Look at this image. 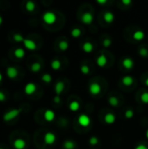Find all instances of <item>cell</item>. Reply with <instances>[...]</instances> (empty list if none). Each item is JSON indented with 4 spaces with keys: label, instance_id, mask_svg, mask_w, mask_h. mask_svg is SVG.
Instances as JSON below:
<instances>
[{
    "label": "cell",
    "instance_id": "cell-1",
    "mask_svg": "<svg viewBox=\"0 0 148 149\" xmlns=\"http://www.w3.org/2000/svg\"><path fill=\"white\" fill-rule=\"evenodd\" d=\"M43 20L47 24H53L57 20V16L53 11L47 10L43 14Z\"/></svg>",
    "mask_w": 148,
    "mask_h": 149
},
{
    "label": "cell",
    "instance_id": "cell-2",
    "mask_svg": "<svg viewBox=\"0 0 148 149\" xmlns=\"http://www.w3.org/2000/svg\"><path fill=\"white\" fill-rule=\"evenodd\" d=\"M22 109L21 108H18V109H12V110H10L8 111L6 113L3 114V119L4 121H10L11 120H13L14 118H16L17 116L19 115V113H21Z\"/></svg>",
    "mask_w": 148,
    "mask_h": 149
},
{
    "label": "cell",
    "instance_id": "cell-3",
    "mask_svg": "<svg viewBox=\"0 0 148 149\" xmlns=\"http://www.w3.org/2000/svg\"><path fill=\"white\" fill-rule=\"evenodd\" d=\"M78 121L82 127H88L91 124V119L87 114H80L78 118Z\"/></svg>",
    "mask_w": 148,
    "mask_h": 149
},
{
    "label": "cell",
    "instance_id": "cell-4",
    "mask_svg": "<svg viewBox=\"0 0 148 149\" xmlns=\"http://www.w3.org/2000/svg\"><path fill=\"white\" fill-rule=\"evenodd\" d=\"M44 141L46 145H52L56 141V135L51 132H48L44 134Z\"/></svg>",
    "mask_w": 148,
    "mask_h": 149
},
{
    "label": "cell",
    "instance_id": "cell-5",
    "mask_svg": "<svg viewBox=\"0 0 148 149\" xmlns=\"http://www.w3.org/2000/svg\"><path fill=\"white\" fill-rule=\"evenodd\" d=\"M100 92H101V86L99 83H92L89 86V93L92 95L93 96L98 95Z\"/></svg>",
    "mask_w": 148,
    "mask_h": 149
},
{
    "label": "cell",
    "instance_id": "cell-6",
    "mask_svg": "<svg viewBox=\"0 0 148 149\" xmlns=\"http://www.w3.org/2000/svg\"><path fill=\"white\" fill-rule=\"evenodd\" d=\"M81 20L85 24H91L93 21V15L91 12H85L82 15Z\"/></svg>",
    "mask_w": 148,
    "mask_h": 149
},
{
    "label": "cell",
    "instance_id": "cell-7",
    "mask_svg": "<svg viewBox=\"0 0 148 149\" xmlns=\"http://www.w3.org/2000/svg\"><path fill=\"white\" fill-rule=\"evenodd\" d=\"M36 90H37V86L32 82H30V83L26 84V86H24V93L27 95H31L32 93H35Z\"/></svg>",
    "mask_w": 148,
    "mask_h": 149
},
{
    "label": "cell",
    "instance_id": "cell-8",
    "mask_svg": "<svg viewBox=\"0 0 148 149\" xmlns=\"http://www.w3.org/2000/svg\"><path fill=\"white\" fill-rule=\"evenodd\" d=\"M24 46L28 49V50H31V51H34L37 49V45L36 43L31 40V39H29V38H24Z\"/></svg>",
    "mask_w": 148,
    "mask_h": 149
},
{
    "label": "cell",
    "instance_id": "cell-9",
    "mask_svg": "<svg viewBox=\"0 0 148 149\" xmlns=\"http://www.w3.org/2000/svg\"><path fill=\"white\" fill-rule=\"evenodd\" d=\"M6 73H7V76L10 79H14V78H16L17 76L18 71L15 66H9L7 68V70H6Z\"/></svg>",
    "mask_w": 148,
    "mask_h": 149
},
{
    "label": "cell",
    "instance_id": "cell-10",
    "mask_svg": "<svg viewBox=\"0 0 148 149\" xmlns=\"http://www.w3.org/2000/svg\"><path fill=\"white\" fill-rule=\"evenodd\" d=\"M55 116H56L55 113H54L52 110H51V109H47V110L44 112V120H45L46 121H48V122L53 121L54 119H55Z\"/></svg>",
    "mask_w": 148,
    "mask_h": 149
},
{
    "label": "cell",
    "instance_id": "cell-11",
    "mask_svg": "<svg viewBox=\"0 0 148 149\" xmlns=\"http://www.w3.org/2000/svg\"><path fill=\"white\" fill-rule=\"evenodd\" d=\"M122 63H123L124 67H125L126 69H127V70H131V69L134 66V61H133L131 58H129V57L125 58Z\"/></svg>",
    "mask_w": 148,
    "mask_h": 149
},
{
    "label": "cell",
    "instance_id": "cell-12",
    "mask_svg": "<svg viewBox=\"0 0 148 149\" xmlns=\"http://www.w3.org/2000/svg\"><path fill=\"white\" fill-rule=\"evenodd\" d=\"M104 19L106 22L107 23H113L115 19V16H114V13L113 11H110V10H106L105 13H104Z\"/></svg>",
    "mask_w": 148,
    "mask_h": 149
},
{
    "label": "cell",
    "instance_id": "cell-13",
    "mask_svg": "<svg viewBox=\"0 0 148 149\" xmlns=\"http://www.w3.org/2000/svg\"><path fill=\"white\" fill-rule=\"evenodd\" d=\"M26 146L25 141L23 139H17L13 142V147L15 149H24Z\"/></svg>",
    "mask_w": 148,
    "mask_h": 149
},
{
    "label": "cell",
    "instance_id": "cell-14",
    "mask_svg": "<svg viewBox=\"0 0 148 149\" xmlns=\"http://www.w3.org/2000/svg\"><path fill=\"white\" fill-rule=\"evenodd\" d=\"M133 37L134 40H136V41H141L145 38V32L142 30H137L133 33Z\"/></svg>",
    "mask_w": 148,
    "mask_h": 149
},
{
    "label": "cell",
    "instance_id": "cell-15",
    "mask_svg": "<svg viewBox=\"0 0 148 149\" xmlns=\"http://www.w3.org/2000/svg\"><path fill=\"white\" fill-rule=\"evenodd\" d=\"M96 63L99 67H104V66H106V65L107 63V58L105 55H100L97 58Z\"/></svg>",
    "mask_w": 148,
    "mask_h": 149
},
{
    "label": "cell",
    "instance_id": "cell-16",
    "mask_svg": "<svg viewBox=\"0 0 148 149\" xmlns=\"http://www.w3.org/2000/svg\"><path fill=\"white\" fill-rule=\"evenodd\" d=\"M115 120H116V117H115V115L113 113H108L106 114V116H105V121H106V124L112 125V124H113L115 122Z\"/></svg>",
    "mask_w": 148,
    "mask_h": 149
},
{
    "label": "cell",
    "instance_id": "cell-17",
    "mask_svg": "<svg viewBox=\"0 0 148 149\" xmlns=\"http://www.w3.org/2000/svg\"><path fill=\"white\" fill-rule=\"evenodd\" d=\"M65 88V84L62 81H58L55 85V93H57V95H60Z\"/></svg>",
    "mask_w": 148,
    "mask_h": 149
},
{
    "label": "cell",
    "instance_id": "cell-18",
    "mask_svg": "<svg viewBox=\"0 0 148 149\" xmlns=\"http://www.w3.org/2000/svg\"><path fill=\"white\" fill-rule=\"evenodd\" d=\"M82 49L86 53H90L93 51V45L91 42H85L83 46H82Z\"/></svg>",
    "mask_w": 148,
    "mask_h": 149
},
{
    "label": "cell",
    "instance_id": "cell-19",
    "mask_svg": "<svg viewBox=\"0 0 148 149\" xmlns=\"http://www.w3.org/2000/svg\"><path fill=\"white\" fill-rule=\"evenodd\" d=\"M122 83L125 85V86H131L133 83V78L130 75H126V76H124L122 78Z\"/></svg>",
    "mask_w": 148,
    "mask_h": 149
},
{
    "label": "cell",
    "instance_id": "cell-20",
    "mask_svg": "<svg viewBox=\"0 0 148 149\" xmlns=\"http://www.w3.org/2000/svg\"><path fill=\"white\" fill-rule=\"evenodd\" d=\"M79 107H80V105H79V101H77V100L72 101V102L70 103V105H69V108H70V110L72 111V112H77V111L79 109Z\"/></svg>",
    "mask_w": 148,
    "mask_h": 149
},
{
    "label": "cell",
    "instance_id": "cell-21",
    "mask_svg": "<svg viewBox=\"0 0 148 149\" xmlns=\"http://www.w3.org/2000/svg\"><path fill=\"white\" fill-rule=\"evenodd\" d=\"M64 148L65 149H74L76 148V144L73 141L71 140H66L64 142Z\"/></svg>",
    "mask_w": 148,
    "mask_h": 149
},
{
    "label": "cell",
    "instance_id": "cell-22",
    "mask_svg": "<svg viewBox=\"0 0 148 149\" xmlns=\"http://www.w3.org/2000/svg\"><path fill=\"white\" fill-rule=\"evenodd\" d=\"M51 68H52L53 70H55V71L59 70V69L61 68V62H60L58 59L55 58V59H53V60L51 61Z\"/></svg>",
    "mask_w": 148,
    "mask_h": 149
},
{
    "label": "cell",
    "instance_id": "cell-23",
    "mask_svg": "<svg viewBox=\"0 0 148 149\" xmlns=\"http://www.w3.org/2000/svg\"><path fill=\"white\" fill-rule=\"evenodd\" d=\"M24 54H25V52H24V50L22 49V48H17V49H16V50L14 51V55H15V57L17 58H24Z\"/></svg>",
    "mask_w": 148,
    "mask_h": 149
},
{
    "label": "cell",
    "instance_id": "cell-24",
    "mask_svg": "<svg viewBox=\"0 0 148 149\" xmlns=\"http://www.w3.org/2000/svg\"><path fill=\"white\" fill-rule=\"evenodd\" d=\"M108 103L112 106V107H118L119 106V100L117 97H114V96H111L109 99H108Z\"/></svg>",
    "mask_w": 148,
    "mask_h": 149
},
{
    "label": "cell",
    "instance_id": "cell-25",
    "mask_svg": "<svg viewBox=\"0 0 148 149\" xmlns=\"http://www.w3.org/2000/svg\"><path fill=\"white\" fill-rule=\"evenodd\" d=\"M36 4L33 1H27L25 4V8L28 11H33L35 10Z\"/></svg>",
    "mask_w": 148,
    "mask_h": 149
},
{
    "label": "cell",
    "instance_id": "cell-26",
    "mask_svg": "<svg viewBox=\"0 0 148 149\" xmlns=\"http://www.w3.org/2000/svg\"><path fill=\"white\" fill-rule=\"evenodd\" d=\"M31 70L33 72H38L41 70V64L38 63V62H35L31 65Z\"/></svg>",
    "mask_w": 148,
    "mask_h": 149
},
{
    "label": "cell",
    "instance_id": "cell-27",
    "mask_svg": "<svg viewBox=\"0 0 148 149\" xmlns=\"http://www.w3.org/2000/svg\"><path fill=\"white\" fill-rule=\"evenodd\" d=\"M71 34L73 38H79L81 36L82 34V31L79 28H73L71 31Z\"/></svg>",
    "mask_w": 148,
    "mask_h": 149
},
{
    "label": "cell",
    "instance_id": "cell-28",
    "mask_svg": "<svg viewBox=\"0 0 148 149\" xmlns=\"http://www.w3.org/2000/svg\"><path fill=\"white\" fill-rule=\"evenodd\" d=\"M58 47H59V49L61 50V51H66L68 48H69V43L67 42V41H65V40H63V41H61L60 43H59V45H58Z\"/></svg>",
    "mask_w": 148,
    "mask_h": 149
},
{
    "label": "cell",
    "instance_id": "cell-29",
    "mask_svg": "<svg viewBox=\"0 0 148 149\" xmlns=\"http://www.w3.org/2000/svg\"><path fill=\"white\" fill-rule=\"evenodd\" d=\"M51 79H52L51 75L49 74V73H44V74L42 76V80H43L44 82H45V83H50V82H51Z\"/></svg>",
    "mask_w": 148,
    "mask_h": 149
},
{
    "label": "cell",
    "instance_id": "cell-30",
    "mask_svg": "<svg viewBox=\"0 0 148 149\" xmlns=\"http://www.w3.org/2000/svg\"><path fill=\"white\" fill-rule=\"evenodd\" d=\"M80 71H81V72H82L83 74L86 75V74H88V73L90 72V68H89V66L86 65H82L80 66Z\"/></svg>",
    "mask_w": 148,
    "mask_h": 149
},
{
    "label": "cell",
    "instance_id": "cell-31",
    "mask_svg": "<svg viewBox=\"0 0 148 149\" xmlns=\"http://www.w3.org/2000/svg\"><path fill=\"white\" fill-rule=\"evenodd\" d=\"M13 39H14L16 42H17V43L24 42V37H23L21 34H19V33H17V34H15V35L13 36Z\"/></svg>",
    "mask_w": 148,
    "mask_h": 149
},
{
    "label": "cell",
    "instance_id": "cell-32",
    "mask_svg": "<svg viewBox=\"0 0 148 149\" xmlns=\"http://www.w3.org/2000/svg\"><path fill=\"white\" fill-rule=\"evenodd\" d=\"M98 143H99V139H98L96 136H92V137L89 139V144H90V145H92V146H96Z\"/></svg>",
    "mask_w": 148,
    "mask_h": 149
},
{
    "label": "cell",
    "instance_id": "cell-33",
    "mask_svg": "<svg viewBox=\"0 0 148 149\" xmlns=\"http://www.w3.org/2000/svg\"><path fill=\"white\" fill-rule=\"evenodd\" d=\"M133 115H134V112H133L132 109H128V110H126V113H125V116H126V118L128 119V120L132 119V118L133 117Z\"/></svg>",
    "mask_w": 148,
    "mask_h": 149
},
{
    "label": "cell",
    "instance_id": "cell-34",
    "mask_svg": "<svg viewBox=\"0 0 148 149\" xmlns=\"http://www.w3.org/2000/svg\"><path fill=\"white\" fill-rule=\"evenodd\" d=\"M140 99H141V101L144 104H148V92L143 93L141 97H140Z\"/></svg>",
    "mask_w": 148,
    "mask_h": 149
},
{
    "label": "cell",
    "instance_id": "cell-35",
    "mask_svg": "<svg viewBox=\"0 0 148 149\" xmlns=\"http://www.w3.org/2000/svg\"><path fill=\"white\" fill-rule=\"evenodd\" d=\"M103 45H104V47H106V48L110 47V46L112 45V40H111L110 38H105V39L103 40Z\"/></svg>",
    "mask_w": 148,
    "mask_h": 149
},
{
    "label": "cell",
    "instance_id": "cell-36",
    "mask_svg": "<svg viewBox=\"0 0 148 149\" xmlns=\"http://www.w3.org/2000/svg\"><path fill=\"white\" fill-rule=\"evenodd\" d=\"M139 53H140V55L141 57H143V58H147V57H148V52L146 48H141V49H140Z\"/></svg>",
    "mask_w": 148,
    "mask_h": 149
},
{
    "label": "cell",
    "instance_id": "cell-37",
    "mask_svg": "<svg viewBox=\"0 0 148 149\" xmlns=\"http://www.w3.org/2000/svg\"><path fill=\"white\" fill-rule=\"evenodd\" d=\"M134 149H148V148L146 145H144V144H139V145H137L135 147Z\"/></svg>",
    "mask_w": 148,
    "mask_h": 149
},
{
    "label": "cell",
    "instance_id": "cell-38",
    "mask_svg": "<svg viewBox=\"0 0 148 149\" xmlns=\"http://www.w3.org/2000/svg\"><path fill=\"white\" fill-rule=\"evenodd\" d=\"M53 101H54L55 103H57V104H59L60 101H61V99H60L59 95H56V96L53 98Z\"/></svg>",
    "mask_w": 148,
    "mask_h": 149
},
{
    "label": "cell",
    "instance_id": "cell-39",
    "mask_svg": "<svg viewBox=\"0 0 148 149\" xmlns=\"http://www.w3.org/2000/svg\"><path fill=\"white\" fill-rule=\"evenodd\" d=\"M4 100H5V94L2 91H0V101H4Z\"/></svg>",
    "mask_w": 148,
    "mask_h": 149
},
{
    "label": "cell",
    "instance_id": "cell-40",
    "mask_svg": "<svg viewBox=\"0 0 148 149\" xmlns=\"http://www.w3.org/2000/svg\"><path fill=\"white\" fill-rule=\"evenodd\" d=\"M96 3L99 4H105L107 3V1L106 0H96Z\"/></svg>",
    "mask_w": 148,
    "mask_h": 149
},
{
    "label": "cell",
    "instance_id": "cell-41",
    "mask_svg": "<svg viewBox=\"0 0 148 149\" xmlns=\"http://www.w3.org/2000/svg\"><path fill=\"white\" fill-rule=\"evenodd\" d=\"M122 3H124L125 5H129L132 3V1L131 0H122Z\"/></svg>",
    "mask_w": 148,
    "mask_h": 149
},
{
    "label": "cell",
    "instance_id": "cell-42",
    "mask_svg": "<svg viewBox=\"0 0 148 149\" xmlns=\"http://www.w3.org/2000/svg\"><path fill=\"white\" fill-rule=\"evenodd\" d=\"M3 80V75H2V73L0 72V82Z\"/></svg>",
    "mask_w": 148,
    "mask_h": 149
},
{
    "label": "cell",
    "instance_id": "cell-43",
    "mask_svg": "<svg viewBox=\"0 0 148 149\" xmlns=\"http://www.w3.org/2000/svg\"><path fill=\"white\" fill-rule=\"evenodd\" d=\"M2 23H3V17H2L0 16V24H1Z\"/></svg>",
    "mask_w": 148,
    "mask_h": 149
},
{
    "label": "cell",
    "instance_id": "cell-44",
    "mask_svg": "<svg viewBox=\"0 0 148 149\" xmlns=\"http://www.w3.org/2000/svg\"><path fill=\"white\" fill-rule=\"evenodd\" d=\"M146 136H147V138L148 139V129L146 131Z\"/></svg>",
    "mask_w": 148,
    "mask_h": 149
},
{
    "label": "cell",
    "instance_id": "cell-45",
    "mask_svg": "<svg viewBox=\"0 0 148 149\" xmlns=\"http://www.w3.org/2000/svg\"><path fill=\"white\" fill-rule=\"evenodd\" d=\"M145 84H146V86H148V79H147V80H146Z\"/></svg>",
    "mask_w": 148,
    "mask_h": 149
},
{
    "label": "cell",
    "instance_id": "cell-46",
    "mask_svg": "<svg viewBox=\"0 0 148 149\" xmlns=\"http://www.w3.org/2000/svg\"><path fill=\"white\" fill-rule=\"evenodd\" d=\"M0 149H3V148H0Z\"/></svg>",
    "mask_w": 148,
    "mask_h": 149
}]
</instances>
